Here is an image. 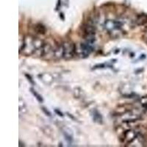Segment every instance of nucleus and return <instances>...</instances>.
I'll return each mask as SVG.
<instances>
[{"instance_id": "nucleus-2", "label": "nucleus", "mask_w": 147, "mask_h": 147, "mask_svg": "<svg viewBox=\"0 0 147 147\" xmlns=\"http://www.w3.org/2000/svg\"><path fill=\"white\" fill-rule=\"evenodd\" d=\"M105 28L108 32L111 33H115L118 32L120 33L123 27V23L119 20H112V19H108L106 20L104 24Z\"/></svg>"}, {"instance_id": "nucleus-10", "label": "nucleus", "mask_w": 147, "mask_h": 147, "mask_svg": "<svg viewBox=\"0 0 147 147\" xmlns=\"http://www.w3.org/2000/svg\"><path fill=\"white\" fill-rule=\"evenodd\" d=\"M43 110H44V111H45V113L47 114H48V115H49V116H50L51 115V114H50V113L49 112V111H47V110H45V108H43Z\"/></svg>"}, {"instance_id": "nucleus-9", "label": "nucleus", "mask_w": 147, "mask_h": 147, "mask_svg": "<svg viewBox=\"0 0 147 147\" xmlns=\"http://www.w3.org/2000/svg\"><path fill=\"white\" fill-rule=\"evenodd\" d=\"M143 39H144V41H145L146 43L147 44V32L144 35V37H143Z\"/></svg>"}, {"instance_id": "nucleus-6", "label": "nucleus", "mask_w": 147, "mask_h": 147, "mask_svg": "<svg viewBox=\"0 0 147 147\" xmlns=\"http://www.w3.org/2000/svg\"><path fill=\"white\" fill-rule=\"evenodd\" d=\"M36 29V31L38 32V33L39 34H45L46 32V28L41 24H38V25L35 27Z\"/></svg>"}, {"instance_id": "nucleus-4", "label": "nucleus", "mask_w": 147, "mask_h": 147, "mask_svg": "<svg viewBox=\"0 0 147 147\" xmlns=\"http://www.w3.org/2000/svg\"><path fill=\"white\" fill-rule=\"evenodd\" d=\"M135 22H136V25L138 26L144 25L146 23H147V15L140 14V15L138 16Z\"/></svg>"}, {"instance_id": "nucleus-7", "label": "nucleus", "mask_w": 147, "mask_h": 147, "mask_svg": "<svg viewBox=\"0 0 147 147\" xmlns=\"http://www.w3.org/2000/svg\"><path fill=\"white\" fill-rule=\"evenodd\" d=\"M31 92H32V94H33V95L36 97L37 100L39 102H43V99H42V97L40 96V95H39V94H38L37 92H35L32 88H31Z\"/></svg>"}, {"instance_id": "nucleus-3", "label": "nucleus", "mask_w": 147, "mask_h": 147, "mask_svg": "<svg viewBox=\"0 0 147 147\" xmlns=\"http://www.w3.org/2000/svg\"><path fill=\"white\" fill-rule=\"evenodd\" d=\"M63 46V58L70 60L76 54V46L71 42H64Z\"/></svg>"}, {"instance_id": "nucleus-1", "label": "nucleus", "mask_w": 147, "mask_h": 147, "mask_svg": "<svg viewBox=\"0 0 147 147\" xmlns=\"http://www.w3.org/2000/svg\"><path fill=\"white\" fill-rule=\"evenodd\" d=\"M94 41L85 40L84 42L79 44L78 47H76V54L82 58L88 57L90 53L94 51Z\"/></svg>"}, {"instance_id": "nucleus-5", "label": "nucleus", "mask_w": 147, "mask_h": 147, "mask_svg": "<svg viewBox=\"0 0 147 147\" xmlns=\"http://www.w3.org/2000/svg\"><path fill=\"white\" fill-rule=\"evenodd\" d=\"M93 118H94V120L96 122L99 123V124H102V117L101 114L99 113L98 111L96 110H94V113H93Z\"/></svg>"}, {"instance_id": "nucleus-8", "label": "nucleus", "mask_w": 147, "mask_h": 147, "mask_svg": "<svg viewBox=\"0 0 147 147\" xmlns=\"http://www.w3.org/2000/svg\"><path fill=\"white\" fill-rule=\"evenodd\" d=\"M26 77H27V78L29 79L28 80H29V81H30V82H31V83H32V84H34V82H33V81L32 80V78H31V77H30V76H29V75H27V74H26Z\"/></svg>"}]
</instances>
